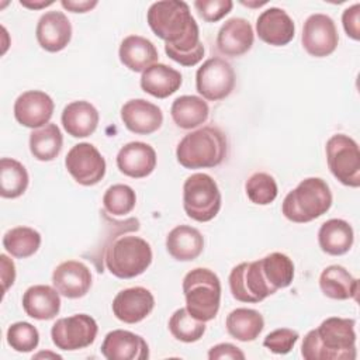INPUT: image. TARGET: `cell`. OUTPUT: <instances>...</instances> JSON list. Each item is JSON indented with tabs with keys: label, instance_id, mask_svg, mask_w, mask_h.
I'll list each match as a JSON object with an SVG mask.
<instances>
[{
	"label": "cell",
	"instance_id": "cell-21",
	"mask_svg": "<svg viewBox=\"0 0 360 360\" xmlns=\"http://www.w3.org/2000/svg\"><path fill=\"white\" fill-rule=\"evenodd\" d=\"M256 34L271 46H284L292 41L295 24L283 8L269 7L256 20Z\"/></svg>",
	"mask_w": 360,
	"mask_h": 360
},
{
	"label": "cell",
	"instance_id": "cell-48",
	"mask_svg": "<svg viewBox=\"0 0 360 360\" xmlns=\"http://www.w3.org/2000/svg\"><path fill=\"white\" fill-rule=\"evenodd\" d=\"M242 4L248 6V7H260V6H264L266 1H262V3H245V1H242Z\"/></svg>",
	"mask_w": 360,
	"mask_h": 360
},
{
	"label": "cell",
	"instance_id": "cell-30",
	"mask_svg": "<svg viewBox=\"0 0 360 360\" xmlns=\"http://www.w3.org/2000/svg\"><path fill=\"white\" fill-rule=\"evenodd\" d=\"M170 115L179 128L194 129L208 120L210 107L202 97L186 94L172 103Z\"/></svg>",
	"mask_w": 360,
	"mask_h": 360
},
{
	"label": "cell",
	"instance_id": "cell-42",
	"mask_svg": "<svg viewBox=\"0 0 360 360\" xmlns=\"http://www.w3.org/2000/svg\"><path fill=\"white\" fill-rule=\"evenodd\" d=\"M342 24L346 35L354 41L360 39V4L354 3L353 6L345 8L342 14Z\"/></svg>",
	"mask_w": 360,
	"mask_h": 360
},
{
	"label": "cell",
	"instance_id": "cell-26",
	"mask_svg": "<svg viewBox=\"0 0 360 360\" xmlns=\"http://www.w3.org/2000/svg\"><path fill=\"white\" fill-rule=\"evenodd\" d=\"M121 63L132 72H143L158 63L159 53L152 41L141 35L125 37L118 49Z\"/></svg>",
	"mask_w": 360,
	"mask_h": 360
},
{
	"label": "cell",
	"instance_id": "cell-27",
	"mask_svg": "<svg viewBox=\"0 0 360 360\" xmlns=\"http://www.w3.org/2000/svg\"><path fill=\"white\" fill-rule=\"evenodd\" d=\"M183 83V76L179 70L165 63H155L141 75V89L156 97V98H166L174 94Z\"/></svg>",
	"mask_w": 360,
	"mask_h": 360
},
{
	"label": "cell",
	"instance_id": "cell-37",
	"mask_svg": "<svg viewBox=\"0 0 360 360\" xmlns=\"http://www.w3.org/2000/svg\"><path fill=\"white\" fill-rule=\"evenodd\" d=\"M136 205V194L128 184H112L103 195L104 212L112 217H125Z\"/></svg>",
	"mask_w": 360,
	"mask_h": 360
},
{
	"label": "cell",
	"instance_id": "cell-24",
	"mask_svg": "<svg viewBox=\"0 0 360 360\" xmlns=\"http://www.w3.org/2000/svg\"><path fill=\"white\" fill-rule=\"evenodd\" d=\"M98 121L100 114L97 108L86 100H76L66 104L60 115L63 129L73 138L90 136L97 129Z\"/></svg>",
	"mask_w": 360,
	"mask_h": 360
},
{
	"label": "cell",
	"instance_id": "cell-15",
	"mask_svg": "<svg viewBox=\"0 0 360 360\" xmlns=\"http://www.w3.org/2000/svg\"><path fill=\"white\" fill-rule=\"evenodd\" d=\"M114 316L124 323L143 321L155 308V297L145 287H129L117 292L111 304Z\"/></svg>",
	"mask_w": 360,
	"mask_h": 360
},
{
	"label": "cell",
	"instance_id": "cell-1",
	"mask_svg": "<svg viewBox=\"0 0 360 360\" xmlns=\"http://www.w3.org/2000/svg\"><path fill=\"white\" fill-rule=\"evenodd\" d=\"M146 21L153 34L165 41V52L172 60L194 66L202 59L200 30L186 1H155L148 8Z\"/></svg>",
	"mask_w": 360,
	"mask_h": 360
},
{
	"label": "cell",
	"instance_id": "cell-36",
	"mask_svg": "<svg viewBox=\"0 0 360 360\" xmlns=\"http://www.w3.org/2000/svg\"><path fill=\"white\" fill-rule=\"evenodd\" d=\"M169 330L176 340L183 343L198 342L205 333V322L194 318L187 308L176 309L169 318Z\"/></svg>",
	"mask_w": 360,
	"mask_h": 360
},
{
	"label": "cell",
	"instance_id": "cell-10",
	"mask_svg": "<svg viewBox=\"0 0 360 360\" xmlns=\"http://www.w3.org/2000/svg\"><path fill=\"white\" fill-rule=\"evenodd\" d=\"M236 75L229 62L221 56L207 59L195 73V89L208 101L226 98L235 89Z\"/></svg>",
	"mask_w": 360,
	"mask_h": 360
},
{
	"label": "cell",
	"instance_id": "cell-34",
	"mask_svg": "<svg viewBox=\"0 0 360 360\" xmlns=\"http://www.w3.org/2000/svg\"><path fill=\"white\" fill-rule=\"evenodd\" d=\"M41 233L31 226H14L3 235V248L17 259H27L35 255L41 246Z\"/></svg>",
	"mask_w": 360,
	"mask_h": 360
},
{
	"label": "cell",
	"instance_id": "cell-39",
	"mask_svg": "<svg viewBox=\"0 0 360 360\" xmlns=\"http://www.w3.org/2000/svg\"><path fill=\"white\" fill-rule=\"evenodd\" d=\"M7 345L18 353H30L38 347L39 332L30 322H14L8 326L6 333Z\"/></svg>",
	"mask_w": 360,
	"mask_h": 360
},
{
	"label": "cell",
	"instance_id": "cell-31",
	"mask_svg": "<svg viewBox=\"0 0 360 360\" xmlns=\"http://www.w3.org/2000/svg\"><path fill=\"white\" fill-rule=\"evenodd\" d=\"M226 332L239 342H253L264 328L263 315L252 308H236L226 315Z\"/></svg>",
	"mask_w": 360,
	"mask_h": 360
},
{
	"label": "cell",
	"instance_id": "cell-3",
	"mask_svg": "<svg viewBox=\"0 0 360 360\" xmlns=\"http://www.w3.org/2000/svg\"><path fill=\"white\" fill-rule=\"evenodd\" d=\"M228 153L225 134L212 125L186 134L176 148L177 162L186 169H208L219 166Z\"/></svg>",
	"mask_w": 360,
	"mask_h": 360
},
{
	"label": "cell",
	"instance_id": "cell-33",
	"mask_svg": "<svg viewBox=\"0 0 360 360\" xmlns=\"http://www.w3.org/2000/svg\"><path fill=\"white\" fill-rule=\"evenodd\" d=\"M30 184V176L25 166L13 159L1 158L0 160V195L3 198L21 197Z\"/></svg>",
	"mask_w": 360,
	"mask_h": 360
},
{
	"label": "cell",
	"instance_id": "cell-38",
	"mask_svg": "<svg viewBox=\"0 0 360 360\" xmlns=\"http://www.w3.org/2000/svg\"><path fill=\"white\" fill-rule=\"evenodd\" d=\"M245 191L253 204L269 205L276 200L278 187L271 174L266 172H256L246 180Z\"/></svg>",
	"mask_w": 360,
	"mask_h": 360
},
{
	"label": "cell",
	"instance_id": "cell-12",
	"mask_svg": "<svg viewBox=\"0 0 360 360\" xmlns=\"http://www.w3.org/2000/svg\"><path fill=\"white\" fill-rule=\"evenodd\" d=\"M68 173L80 186H94L103 180L107 163L100 150L90 142H80L70 148L65 158Z\"/></svg>",
	"mask_w": 360,
	"mask_h": 360
},
{
	"label": "cell",
	"instance_id": "cell-23",
	"mask_svg": "<svg viewBox=\"0 0 360 360\" xmlns=\"http://www.w3.org/2000/svg\"><path fill=\"white\" fill-rule=\"evenodd\" d=\"M24 312L37 321H51L60 311V294L48 284H35L25 290L22 294Z\"/></svg>",
	"mask_w": 360,
	"mask_h": 360
},
{
	"label": "cell",
	"instance_id": "cell-19",
	"mask_svg": "<svg viewBox=\"0 0 360 360\" xmlns=\"http://www.w3.org/2000/svg\"><path fill=\"white\" fill-rule=\"evenodd\" d=\"M120 115L125 128L138 135H150L163 124L162 110L145 98L128 100L121 107Z\"/></svg>",
	"mask_w": 360,
	"mask_h": 360
},
{
	"label": "cell",
	"instance_id": "cell-35",
	"mask_svg": "<svg viewBox=\"0 0 360 360\" xmlns=\"http://www.w3.org/2000/svg\"><path fill=\"white\" fill-rule=\"evenodd\" d=\"M263 274L273 290L285 288L292 283L294 278V263L292 260L280 252H273L260 259Z\"/></svg>",
	"mask_w": 360,
	"mask_h": 360
},
{
	"label": "cell",
	"instance_id": "cell-13",
	"mask_svg": "<svg viewBox=\"0 0 360 360\" xmlns=\"http://www.w3.org/2000/svg\"><path fill=\"white\" fill-rule=\"evenodd\" d=\"M301 42L307 53L311 56L325 58L332 55L339 42L335 21L322 13L311 14L304 21Z\"/></svg>",
	"mask_w": 360,
	"mask_h": 360
},
{
	"label": "cell",
	"instance_id": "cell-28",
	"mask_svg": "<svg viewBox=\"0 0 360 360\" xmlns=\"http://www.w3.org/2000/svg\"><path fill=\"white\" fill-rule=\"evenodd\" d=\"M319 288L330 300L345 301L356 300L359 292V280L340 264L325 267L319 276Z\"/></svg>",
	"mask_w": 360,
	"mask_h": 360
},
{
	"label": "cell",
	"instance_id": "cell-20",
	"mask_svg": "<svg viewBox=\"0 0 360 360\" xmlns=\"http://www.w3.org/2000/svg\"><path fill=\"white\" fill-rule=\"evenodd\" d=\"M115 162L122 174L132 179H143L155 170L158 156L149 143L132 141L118 150Z\"/></svg>",
	"mask_w": 360,
	"mask_h": 360
},
{
	"label": "cell",
	"instance_id": "cell-8",
	"mask_svg": "<svg viewBox=\"0 0 360 360\" xmlns=\"http://www.w3.org/2000/svg\"><path fill=\"white\" fill-rule=\"evenodd\" d=\"M326 162L333 177L343 186H360V150L357 142L345 134L332 135L325 146Z\"/></svg>",
	"mask_w": 360,
	"mask_h": 360
},
{
	"label": "cell",
	"instance_id": "cell-4",
	"mask_svg": "<svg viewBox=\"0 0 360 360\" xmlns=\"http://www.w3.org/2000/svg\"><path fill=\"white\" fill-rule=\"evenodd\" d=\"M332 201V191L323 179L307 177L284 197L281 212L291 222L307 224L326 214Z\"/></svg>",
	"mask_w": 360,
	"mask_h": 360
},
{
	"label": "cell",
	"instance_id": "cell-16",
	"mask_svg": "<svg viewBox=\"0 0 360 360\" xmlns=\"http://www.w3.org/2000/svg\"><path fill=\"white\" fill-rule=\"evenodd\" d=\"M52 284L60 295L76 300L84 297L93 284V276L87 264L80 260H65L52 273Z\"/></svg>",
	"mask_w": 360,
	"mask_h": 360
},
{
	"label": "cell",
	"instance_id": "cell-7",
	"mask_svg": "<svg viewBox=\"0 0 360 360\" xmlns=\"http://www.w3.org/2000/svg\"><path fill=\"white\" fill-rule=\"evenodd\" d=\"M222 204L217 181L207 173H193L183 184V208L188 218L197 222L214 219Z\"/></svg>",
	"mask_w": 360,
	"mask_h": 360
},
{
	"label": "cell",
	"instance_id": "cell-46",
	"mask_svg": "<svg viewBox=\"0 0 360 360\" xmlns=\"http://www.w3.org/2000/svg\"><path fill=\"white\" fill-rule=\"evenodd\" d=\"M20 4L30 10H41L48 6H52L53 1L52 0H48V1H45V0H34V1L32 0H20Z\"/></svg>",
	"mask_w": 360,
	"mask_h": 360
},
{
	"label": "cell",
	"instance_id": "cell-47",
	"mask_svg": "<svg viewBox=\"0 0 360 360\" xmlns=\"http://www.w3.org/2000/svg\"><path fill=\"white\" fill-rule=\"evenodd\" d=\"M39 357H51V359H62L60 354L56 353H51V352H39L37 354H34V359H39Z\"/></svg>",
	"mask_w": 360,
	"mask_h": 360
},
{
	"label": "cell",
	"instance_id": "cell-45",
	"mask_svg": "<svg viewBox=\"0 0 360 360\" xmlns=\"http://www.w3.org/2000/svg\"><path fill=\"white\" fill-rule=\"evenodd\" d=\"M62 7L70 13H87L91 11L98 1L97 0H62Z\"/></svg>",
	"mask_w": 360,
	"mask_h": 360
},
{
	"label": "cell",
	"instance_id": "cell-43",
	"mask_svg": "<svg viewBox=\"0 0 360 360\" xmlns=\"http://www.w3.org/2000/svg\"><path fill=\"white\" fill-rule=\"evenodd\" d=\"M210 360H221V359H232V360H243L245 353L232 343H218L208 350Z\"/></svg>",
	"mask_w": 360,
	"mask_h": 360
},
{
	"label": "cell",
	"instance_id": "cell-22",
	"mask_svg": "<svg viewBox=\"0 0 360 360\" xmlns=\"http://www.w3.org/2000/svg\"><path fill=\"white\" fill-rule=\"evenodd\" d=\"M215 42L222 55L238 58L250 51L255 42V32L248 20L232 17L221 25Z\"/></svg>",
	"mask_w": 360,
	"mask_h": 360
},
{
	"label": "cell",
	"instance_id": "cell-6",
	"mask_svg": "<svg viewBox=\"0 0 360 360\" xmlns=\"http://www.w3.org/2000/svg\"><path fill=\"white\" fill-rule=\"evenodd\" d=\"M187 311L202 322L212 321L221 305V280L207 267H195L183 278Z\"/></svg>",
	"mask_w": 360,
	"mask_h": 360
},
{
	"label": "cell",
	"instance_id": "cell-2",
	"mask_svg": "<svg viewBox=\"0 0 360 360\" xmlns=\"http://www.w3.org/2000/svg\"><path fill=\"white\" fill-rule=\"evenodd\" d=\"M356 321L352 318L329 316L302 339L301 356L305 360H354Z\"/></svg>",
	"mask_w": 360,
	"mask_h": 360
},
{
	"label": "cell",
	"instance_id": "cell-11",
	"mask_svg": "<svg viewBox=\"0 0 360 360\" xmlns=\"http://www.w3.org/2000/svg\"><path fill=\"white\" fill-rule=\"evenodd\" d=\"M228 281L232 297L240 302L257 304L276 292L263 274L260 259L235 266L229 273Z\"/></svg>",
	"mask_w": 360,
	"mask_h": 360
},
{
	"label": "cell",
	"instance_id": "cell-29",
	"mask_svg": "<svg viewBox=\"0 0 360 360\" xmlns=\"http://www.w3.org/2000/svg\"><path fill=\"white\" fill-rule=\"evenodd\" d=\"M354 242L352 225L340 218L325 221L318 231V243L323 253L330 256H342L347 253Z\"/></svg>",
	"mask_w": 360,
	"mask_h": 360
},
{
	"label": "cell",
	"instance_id": "cell-25",
	"mask_svg": "<svg viewBox=\"0 0 360 360\" xmlns=\"http://www.w3.org/2000/svg\"><path fill=\"white\" fill-rule=\"evenodd\" d=\"M166 250L177 262L195 260L204 250V236L194 226L177 225L166 236Z\"/></svg>",
	"mask_w": 360,
	"mask_h": 360
},
{
	"label": "cell",
	"instance_id": "cell-5",
	"mask_svg": "<svg viewBox=\"0 0 360 360\" xmlns=\"http://www.w3.org/2000/svg\"><path fill=\"white\" fill-rule=\"evenodd\" d=\"M153 259L150 245L141 236L118 235L104 248V266L117 278H134L146 271Z\"/></svg>",
	"mask_w": 360,
	"mask_h": 360
},
{
	"label": "cell",
	"instance_id": "cell-41",
	"mask_svg": "<svg viewBox=\"0 0 360 360\" xmlns=\"http://www.w3.org/2000/svg\"><path fill=\"white\" fill-rule=\"evenodd\" d=\"M193 6L205 22H217L229 14L233 3L231 0H195Z\"/></svg>",
	"mask_w": 360,
	"mask_h": 360
},
{
	"label": "cell",
	"instance_id": "cell-18",
	"mask_svg": "<svg viewBox=\"0 0 360 360\" xmlns=\"http://www.w3.org/2000/svg\"><path fill=\"white\" fill-rule=\"evenodd\" d=\"M100 352L107 360H145L149 357L146 340L141 335L125 329L108 332Z\"/></svg>",
	"mask_w": 360,
	"mask_h": 360
},
{
	"label": "cell",
	"instance_id": "cell-9",
	"mask_svg": "<svg viewBox=\"0 0 360 360\" xmlns=\"http://www.w3.org/2000/svg\"><path fill=\"white\" fill-rule=\"evenodd\" d=\"M98 325L96 319L87 314H75L59 318L51 328L52 343L59 350L75 352L86 349L96 340Z\"/></svg>",
	"mask_w": 360,
	"mask_h": 360
},
{
	"label": "cell",
	"instance_id": "cell-40",
	"mask_svg": "<svg viewBox=\"0 0 360 360\" xmlns=\"http://www.w3.org/2000/svg\"><path fill=\"white\" fill-rule=\"evenodd\" d=\"M300 339V333L290 328H278L266 335L263 346L274 354H287Z\"/></svg>",
	"mask_w": 360,
	"mask_h": 360
},
{
	"label": "cell",
	"instance_id": "cell-44",
	"mask_svg": "<svg viewBox=\"0 0 360 360\" xmlns=\"http://www.w3.org/2000/svg\"><path fill=\"white\" fill-rule=\"evenodd\" d=\"M0 273H1V283H3V294L14 284L15 281V266L14 262L4 253L0 255Z\"/></svg>",
	"mask_w": 360,
	"mask_h": 360
},
{
	"label": "cell",
	"instance_id": "cell-17",
	"mask_svg": "<svg viewBox=\"0 0 360 360\" xmlns=\"http://www.w3.org/2000/svg\"><path fill=\"white\" fill-rule=\"evenodd\" d=\"M35 37L46 52H60L72 39V24L63 11H46L37 22Z\"/></svg>",
	"mask_w": 360,
	"mask_h": 360
},
{
	"label": "cell",
	"instance_id": "cell-14",
	"mask_svg": "<svg viewBox=\"0 0 360 360\" xmlns=\"http://www.w3.org/2000/svg\"><path fill=\"white\" fill-rule=\"evenodd\" d=\"M55 104L49 94L42 90H27L14 101V118L22 127L37 129L46 124L53 115Z\"/></svg>",
	"mask_w": 360,
	"mask_h": 360
},
{
	"label": "cell",
	"instance_id": "cell-32",
	"mask_svg": "<svg viewBox=\"0 0 360 360\" xmlns=\"http://www.w3.org/2000/svg\"><path fill=\"white\" fill-rule=\"evenodd\" d=\"M63 146V135L56 124H46L30 134V152L39 162L56 159Z\"/></svg>",
	"mask_w": 360,
	"mask_h": 360
}]
</instances>
